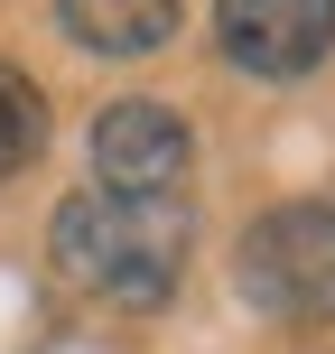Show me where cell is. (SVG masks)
Segmentation results:
<instances>
[{
  "label": "cell",
  "instance_id": "6da1fadb",
  "mask_svg": "<svg viewBox=\"0 0 335 354\" xmlns=\"http://www.w3.org/2000/svg\"><path fill=\"white\" fill-rule=\"evenodd\" d=\"M56 270H66L84 299L103 308H159L177 280H186V252H195V214L186 196H112V187H84L56 205V233H47Z\"/></svg>",
  "mask_w": 335,
  "mask_h": 354
},
{
  "label": "cell",
  "instance_id": "7a4b0ae2",
  "mask_svg": "<svg viewBox=\"0 0 335 354\" xmlns=\"http://www.w3.org/2000/svg\"><path fill=\"white\" fill-rule=\"evenodd\" d=\"M233 289L261 317H317L335 299V205L326 196H289L233 252Z\"/></svg>",
  "mask_w": 335,
  "mask_h": 354
},
{
  "label": "cell",
  "instance_id": "3957f363",
  "mask_svg": "<svg viewBox=\"0 0 335 354\" xmlns=\"http://www.w3.org/2000/svg\"><path fill=\"white\" fill-rule=\"evenodd\" d=\"M84 149H93V177L112 196H177L195 168V131L168 103H103Z\"/></svg>",
  "mask_w": 335,
  "mask_h": 354
},
{
  "label": "cell",
  "instance_id": "277c9868",
  "mask_svg": "<svg viewBox=\"0 0 335 354\" xmlns=\"http://www.w3.org/2000/svg\"><path fill=\"white\" fill-rule=\"evenodd\" d=\"M214 37L242 75L261 84H298L335 47V0H214Z\"/></svg>",
  "mask_w": 335,
  "mask_h": 354
},
{
  "label": "cell",
  "instance_id": "5b68a950",
  "mask_svg": "<svg viewBox=\"0 0 335 354\" xmlns=\"http://www.w3.org/2000/svg\"><path fill=\"white\" fill-rule=\"evenodd\" d=\"M56 28L84 56H159L177 37V0H56Z\"/></svg>",
  "mask_w": 335,
  "mask_h": 354
},
{
  "label": "cell",
  "instance_id": "8992f818",
  "mask_svg": "<svg viewBox=\"0 0 335 354\" xmlns=\"http://www.w3.org/2000/svg\"><path fill=\"white\" fill-rule=\"evenodd\" d=\"M37 149H47V93L19 66H0V177H19Z\"/></svg>",
  "mask_w": 335,
  "mask_h": 354
}]
</instances>
